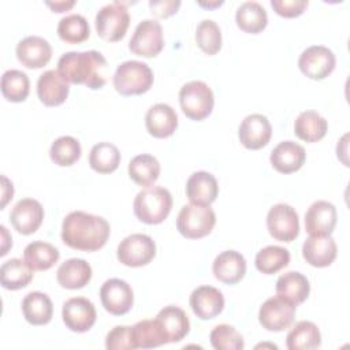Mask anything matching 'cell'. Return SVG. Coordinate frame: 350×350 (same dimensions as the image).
<instances>
[{"instance_id":"37","label":"cell","mask_w":350,"mask_h":350,"mask_svg":"<svg viewBox=\"0 0 350 350\" xmlns=\"http://www.w3.org/2000/svg\"><path fill=\"white\" fill-rule=\"evenodd\" d=\"M290 262V252L278 245H269L257 252L254 264L256 268L265 275H272L287 267Z\"/></svg>"},{"instance_id":"46","label":"cell","mask_w":350,"mask_h":350,"mask_svg":"<svg viewBox=\"0 0 350 350\" xmlns=\"http://www.w3.org/2000/svg\"><path fill=\"white\" fill-rule=\"evenodd\" d=\"M180 7L179 0H150L149 8L153 15L157 18H168L176 14L178 8Z\"/></svg>"},{"instance_id":"27","label":"cell","mask_w":350,"mask_h":350,"mask_svg":"<svg viewBox=\"0 0 350 350\" xmlns=\"http://www.w3.org/2000/svg\"><path fill=\"white\" fill-rule=\"evenodd\" d=\"M56 279L64 288H82L92 279V267L83 258H68L57 268Z\"/></svg>"},{"instance_id":"12","label":"cell","mask_w":350,"mask_h":350,"mask_svg":"<svg viewBox=\"0 0 350 350\" xmlns=\"http://www.w3.org/2000/svg\"><path fill=\"white\" fill-rule=\"evenodd\" d=\"M336 59L334 52L324 45H312L306 48L298 59L301 72L314 81L327 78L335 68Z\"/></svg>"},{"instance_id":"11","label":"cell","mask_w":350,"mask_h":350,"mask_svg":"<svg viewBox=\"0 0 350 350\" xmlns=\"http://www.w3.org/2000/svg\"><path fill=\"white\" fill-rule=\"evenodd\" d=\"M297 306L287 299L275 295L268 298L258 310V321L267 331L280 332L288 328L294 320Z\"/></svg>"},{"instance_id":"8","label":"cell","mask_w":350,"mask_h":350,"mask_svg":"<svg viewBox=\"0 0 350 350\" xmlns=\"http://www.w3.org/2000/svg\"><path fill=\"white\" fill-rule=\"evenodd\" d=\"M164 48V36L161 25L154 19L139 22L129 41V49L142 57H154Z\"/></svg>"},{"instance_id":"25","label":"cell","mask_w":350,"mask_h":350,"mask_svg":"<svg viewBox=\"0 0 350 350\" xmlns=\"http://www.w3.org/2000/svg\"><path fill=\"white\" fill-rule=\"evenodd\" d=\"M336 243L331 235H310L302 245V256L308 264L317 268L328 267L336 258Z\"/></svg>"},{"instance_id":"31","label":"cell","mask_w":350,"mask_h":350,"mask_svg":"<svg viewBox=\"0 0 350 350\" xmlns=\"http://www.w3.org/2000/svg\"><path fill=\"white\" fill-rule=\"evenodd\" d=\"M321 345V334L317 325L308 320H301L288 331L286 346L288 350H312Z\"/></svg>"},{"instance_id":"40","label":"cell","mask_w":350,"mask_h":350,"mask_svg":"<svg viewBox=\"0 0 350 350\" xmlns=\"http://www.w3.org/2000/svg\"><path fill=\"white\" fill-rule=\"evenodd\" d=\"M1 93L11 103L25 101L30 92L29 77L21 70H7L1 77Z\"/></svg>"},{"instance_id":"34","label":"cell","mask_w":350,"mask_h":350,"mask_svg":"<svg viewBox=\"0 0 350 350\" xmlns=\"http://www.w3.org/2000/svg\"><path fill=\"white\" fill-rule=\"evenodd\" d=\"M33 272L25 260L15 257L0 267V283L7 290H19L31 282Z\"/></svg>"},{"instance_id":"32","label":"cell","mask_w":350,"mask_h":350,"mask_svg":"<svg viewBox=\"0 0 350 350\" xmlns=\"http://www.w3.org/2000/svg\"><path fill=\"white\" fill-rule=\"evenodd\" d=\"M237 26L245 33L258 34L267 27L268 15L265 8L257 1H243L235 12Z\"/></svg>"},{"instance_id":"21","label":"cell","mask_w":350,"mask_h":350,"mask_svg":"<svg viewBox=\"0 0 350 350\" xmlns=\"http://www.w3.org/2000/svg\"><path fill=\"white\" fill-rule=\"evenodd\" d=\"M70 93V85L63 79L57 70H48L38 77L37 96L46 107L63 104Z\"/></svg>"},{"instance_id":"47","label":"cell","mask_w":350,"mask_h":350,"mask_svg":"<svg viewBox=\"0 0 350 350\" xmlns=\"http://www.w3.org/2000/svg\"><path fill=\"white\" fill-rule=\"evenodd\" d=\"M45 4L53 11V12H64L68 11L75 5L74 0L70 1H45Z\"/></svg>"},{"instance_id":"43","label":"cell","mask_w":350,"mask_h":350,"mask_svg":"<svg viewBox=\"0 0 350 350\" xmlns=\"http://www.w3.org/2000/svg\"><path fill=\"white\" fill-rule=\"evenodd\" d=\"M211 345L216 350H241L245 347L242 335L230 324H219L209 334Z\"/></svg>"},{"instance_id":"20","label":"cell","mask_w":350,"mask_h":350,"mask_svg":"<svg viewBox=\"0 0 350 350\" xmlns=\"http://www.w3.org/2000/svg\"><path fill=\"white\" fill-rule=\"evenodd\" d=\"M190 308L201 320H211L219 316L224 309V297L221 291L212 286H200L190 294Z\"/></svg>"},{"instance_id":"4","label":"cell","mask_w":350,"mask_h":350,"mask_svg":"<svg viewBox=\"0 0 350 350\" xmlns=\"http://www.w3.org/2000/svg\"><path fill=\"white\" fill-rule=\"evenodd\" d=\"M153 71L138 60H126L116 67L112 77L113 88L122 96H137L146 93L153 85Z\"/></svg>"},{"instance_id":"19","label":"cell","mask_w":350,"mask_h":350,"mask_svg":"<svg viewBox=\"0 0 350 350\" xmlns=\"http://www.w3.org/2000/svg\"><path fill=\"white\" fill-rule=\"evenodd\" d=\"M16 57L26 68H41L52 57L51 44L40 36H27L16 45Z\"/></svg>"},{"instance_id":"35","label":"cell","mask_w":350,"mask_h":350,"mask_svg":"<svg viewBox=\"0 0 350 350\" xmlns=\"http://www.w3.org/2000/svg\"><path fill=\"white\" fill-rule=\"evenodd\" d=\"M59 257V250L53 245L42 241H34L23 250V260L33 271H46L52 268Z\"/></svg>"},{"instance_id":"36","label":"cell","mask_w":350,"mask_h":350,"mask_svg":"<svg viewBox=\"0 0 350 350\" xmlns=\"http://www.w3.org/2000/svg\"><path fill=\"white\" fill-rule=\"evenodd\" d=\"M120 163V152L111 142H98L93 145L89 154V165L98 174L113 172Z\"/></svg>"},{"instance_id":"7","label":"cell","mask_w":350,"mask_h":350,"mask_svg":"<svg viewBox=\"0 0 350 350\" xmlns=\"http://www.w3.org/2000/svg\"><path fill=\"white\" fill-rule=\"evenodd\" d=\"M97 34L111 42H116L126 36L130 25V14L122 1H113L101 7L96 14Z\"/></svg>"},{"instance_id":"48","label":"cell","mask_w":350,"mask_h":350,"mask_svg":"<svg viewBox=\"0 0 350 350\" xmlns=\"http://www.w3.org/2000/svg\"><path fill=\"white\" fill-rule=\"evenodd\" d=\"M1 182H3V200H1V209L5 206V204L8 202L10 198H12L14 196V187H12V183L3 175L1 176Z\"/></svg>"},{"instance_id":"9","label":"cell","mask_w":350,"mask_h":350,"mask_svg":"<svg viewBox=\"0 0 350 350\" xmlns=\"http://www.w3.org/2000/svg\"><path fill=\"white\" fill-rule=\"evenodd\" d=\"M156 256V243L146 234H131L118 245L116 257L126 267H142Z\"/></svg>"},{"instance_id":"13","label":"cell","mask_w":350,"mask_h":350,"mask_svg":"<svg viewBox=\"0 0 350 350\" xmlns=\"http://www.w3.org/2000/svg\"><path fill=\"white\" fill-rule=\"evenodd\" d=\"M100 299L108 313L122 316L133 308L134 293L126 280L112 278L103 283L100 288Z\"/></svg>"},{"instance_id":"39","label":"cell","mask_w":350,"mask_h":350,"mask_svg":"<svg viewBox=\"0 0 350 350\" xmlns=\"http://www.w3.org/2000/svg\"><path fill=\"white\" fill-rule=\"evenodd\" d=\"M57 34L60 40L67 44H79L89 38L90 27L85 16L79 14H70L59 21Z\"/></svg>"},{"instance_id":"24","label":"cell","mask_w":350,"mask_h":350,"mask_svg":"<svg viewBox=\"0 0 350 350\" xmlns=\"http://www.w3.org/2000/svg\"><path fill=\"white\" fill-rule=\"evenodd\" d=\"M145 126L154 138L171 137L178 127V115L175 109L164 103L152 105L145 115Z\"/></svg>"},{"instance_id":"16","label":"cell","mask_w":350,"mask_h":350,"mask_svg":"<svg viewBox=\"0 0 350 350\" xmlns=\"http://www.w3.org/2000/svg\"><path fill=\"white\" fill-rule=\"evenodd\" d=\"M10 220L19 234L30 235L40 228L44 220V208L34 198H22L14 205Z\"/></svg>"},{"instance_id":"49","label":"cell","mask_w":350,"mask_h":350,"mask_svg":"<svg viewBox=\"0 0 350 350\" xmlns=\"http://www.w3.org/2000/svg\"><path fill=\"white\" fill-rule=\"evenodd\" d=\"M0 230H1V252H0V256H5L8 249L12 246V238L10 237L7 228L4 226H0Z\"/></svg>"},{"instance_id":"22","label":"cell","mask_w":350,"mask_h":350,"mask_svg":"<svg viewBox=\"0 0 350 350\" xmlns=\"http://www.w3.org/2000/svg\"><path fill=\"white\" fill-rule=\"evenodd\" d=\"M306 160L302 145L294 141H282L271 152V165L280 174H291L298 171Z\"/></svg>"},{"instance_id":"2","label":"cell","mask_w":350,"mask_h":350,"mask_svg":"<svg viewBox=\"0 0 350 350\" xmlns=\"http://www.w3.org/2000/svg\"><path fill=\"white\" fill-rule=\"evenodd\" d=\"M57 71L66 82L89 89H101L107 83V60L98 51L63 53Z\"/></svg>"},{"instance_id":"23","label":"cell","mask_w":350,"mask_h":350,"mask_svg":"<svg viewBox=\"0 0 350 350\" xmlns=\"http://www.w3.org/2000/svg\"><path fill=\"white\" fill-rule=\"evenodd\" d=\"M212 272L219 282L235 284L241 282L246 273V260L237 250H224L213 260Z\"/></svg>"},{"instance_id":"42","label":"cell","mask_w":350,"mask_h":350,"mask_svg":"<svg viewBox=\"0 0 350 350\" xmlns=\"http://www.w3.org/2000/svg\"><path fill=\"white\" fill-rule=\"evenodd\" d=\"M196 42L206 55H215L221 48V31L219 25L212 19H204L197 25Z\"/></svg>"},{"instance_id":"28","label":"cell","mask_w":350,"mask_h":350,"mask_svg":"<svg viewBox=\"0 0 350 350\" xmlns=\"http://www.w3.org/2000/svg\"><path fill=\"white\" fill-rule=\"evenodd\" d=\"M310 293V284L305 275L297 271H288L276 280V295L287 299L295 306L302 304Z\"/></svg>"},{"instance_id":"33","label":"cell","mask_w":350,"mask_h":350,"mask_svg":"<svg viewBox=\"0 0 350 350\" xmlns=\"http://www.w3.org/2000/svg\"><path fill=\"white\" fill-rule=\"evenodd\" d=\"M160 175V163L159 160L148 153L137 154L129 163V176L133 182L139 186L149 187L152 186Z\"/></svg>"},{"instance_id":"1","label":"cell","mask_w":350,"mask_h":350,"mask_svg":"<svg viewBox=\"0 0 350 350\" xmlns=\"http://www.w3.org/2000/svg\"><path fill=\"white\" fill-rule=\"evenodd\" d=\"M109 223L97 215L83 211L70 212L62 224V241L71 249L96 252L109 238Z\"/></svg>"},{"instance_id":"45","label":"cell","mask_w":350,"mask_h":350,"mask_svg":"<svg viewBox=\"0 0 350 350\" xmlns=\"http://www.w3.org/2000/svg\"><path fill=\"white\" fill-rule=\"evenodd\" d=\"M308 4V0H271V7L273 11L283 18L299 16Z\"/></svg>"},{"instance_id":"3","label":"cell","mask_w":350,"mask_h":350,"mask_svg":"<svg viewBox=\"0 0 350 350\" xmlns=\"http://www.w3.org/2000/svg\"><path fill=\"white\" fill-rule=\"evenodd\" d=\"M133 208L139 221L160 224L171 212L172 196L163 186H149L135 196Z\"/></svg>"},{"instance_id":"41","label":"cell","mask_w":350,"mask_h":350,"mask_svg":"<svg viewBox=\"0 0 350 350\" xmlns=\"http://www.w3.org/2000/svg\"><path fill=\"white\" fill-rule=\"evenodd\" d=\"M133 340L135 349H152L167 345L156 320H141L133 325Z\"/></svg>"},{"instance_id":"29","label":"cell","mask_w":350,"mask_h":350,"mask_svg":"<svg viewBox=\"0 0 350 350\" xmlns=\"http://www.w3.org/2000/svg\"><path fill=\"white\" fill-rule=\"evenodd\" d=\"M22 313L27 323L45 325L52 320L53 305L45 293L31 291L22 299Z\"/></svg>"},{"instance_id":"50","label":"cell","mask_w":350,"mask_h":350,"mask_svg":"<svg viewBox=\"0 0 350 350\" xmlns=\"http://www.w3.org/2000/svg\"><path fill=\"white\" fill-rule=\"evenodd\" d=\"M198 4L201 5V7H206V8H213V7H219V5H221L223 4V1H213V3H205V1H198Z\"/></svg>"},{"instance_id":"5","label":"cell","mask_w":350,"mask_h":350,"mask_svg":"<svg viewBox=\"0 0 350 350\" xmlns=\"http://www.w3.org/2000/svg\"><path fill=\"white\" fill-rule=\"evenodd\" d=\"M179 104L189 119L198 122L211 115L215 105V96L204 81H190L179 90Z\"/></svg>"},{"instance_id":"38","label":"cell","mask_w":350,"mask_h":350,"mask_svg":"<svg viewBox=\"0 0 350 350\" xmlns=\"http://www.w3.org/2000/svg\"><path fill=\"white\" fill-rule=\"evenodd\" d=\"M82 149L77 138L71 135H62L56 138L49 149L51 160L59 167H70L81 157Z\"/></svg>"},{"instance_id":"18","label":"cell","mask_w":350,"mask_h":350,"mask_svg":"<svg viewBox=\"0 0 350 350\" xmlns=\"http://www.w3.org/2000/svg\"><path fill=\"white\" fill-rule=\"evenodd\" d=\"M338 220L334 204L319 200L314 201L305 213V230L309 235H331Z\"/></svg>"},{"instance_id":"17","label":"cell","mask_w":350,"mask_h":350,"mask_svg":"<svg viewBox=\"0 0 350 350\" xmlns=\"http://www.w3.org/2000/svg\"><path fill=\"white\" fill-rule=\"evenodd\" d=\"M154 320L165 339V343H176L190 331V321L186 312L175 305L164 306Z\"/></svg>"},{"instance_id":"6","label":"cell","mask_w":350,"mask_h":350,"mask_svg":"<svg viewBox=\"0 0 350 350\" xmlns=\"http://www.w3.org/2000/svg\"><path fill=\"white\" fill-rule=\"evenodd\" d=\"M216 224V215L209 205H183L176 217L178 231L189 239H200L211 234Z\"/></svg>"},{"instance_id":"44","label":"cell","mask_w":350,"mask_h":350,"mask_svg":"<svg viewBox=\"0 0 350 350\" xmlns=\"http://www.w3.org/2000/svg\"><path fill=\"white\" fill-rule=\"evenodd\" d=\"M105 347L108 350H134L135 345L133 340V327L116 325L105 338Z\"/></svg>"},{"instance_id":"14","label":"cell","mask_w":350,"mask_h":350,"mask_svg":"<svg viewBox=\"0 0 350 350\" xmlns=\"http://www.w3.org/2000/svg\"><path fill=\"white\" fill-rule=\"evenodd\" d=\"M62 319L70 331L86 332L94 325L97 313L90 299L85 297H72L63 304Z\"/></svg>"},{"instance_id":"26","label":"cell","mask_w":350,"mask_h":350,"mask_svg":"<svg viewBox=\"0 0 350 350\" xmlns=\"http://www.w3.org/2000/svg\"><path fill=\"white\" fill-rule=\"evenodd\" d=\"M219 194L216 178L206 171L193 172L186 182V197L190 204L211 205Z\"/></svg>"},{"instance_id":"10","label":"cell","mask_w":350,"mask_h":350,"mask_svg":"<svg viewBox=\"0 0 350 350\" xmlns=\"http://www.w3.org/2000/svg\"><path fill=\"white\" fill-rule=\"evenodd\" d=\"M267 228L276 241L291 242L299 232L298 213L288 204H275L267 213Z\"/></svg>"},{"instance_id":"15","label":"cell","mask_w":350,"mask_h":350,"mask_svg":"<svg viewBox=\"0 0 350 350\" xmlns=\"http://www.w3.org/2000/svg\"><path fill=\"white\" fill-rule=\"evenodd\" d=\"M272 135V126L262 113H250L243 118L238 129L241 144L252 150L264 148Z\"/></svg>"},{"instance_id":"30","label":"cell","mask_w":350,"mask_h":350,"mask_svg":"<svg viewBox=\"0 0 350 350\" xmlns=\"http://www.w3.org/2000/svg\"><path fill=\"white\" fill-rule=\"evenodd\" d=\"M327 120L320 113L312 109L301 112L294 122L295 135L305 142H317L323 139L327 134Z\"/></svg>"}]
</instances>
